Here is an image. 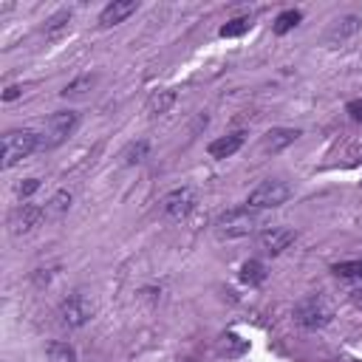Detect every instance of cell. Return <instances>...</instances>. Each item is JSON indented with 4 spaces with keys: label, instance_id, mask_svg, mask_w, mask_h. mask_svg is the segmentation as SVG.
I'll use <instances>...</instances> for the list:
<instances>
[{
    "label": "cell",
    "instance_id": "ba28073f",
    "mask_svg": "<svg viewBox=\"0 0 362 362\" xmlns=\"http://www.w3.org/2000/svg\"><path fill=\"white\" fill-rule=\"evenodd\" d=\"M294 238H297V232L294 229H288V226H266L260 235H257V246L266 252V255H280L283 249H288L291 243H294Z\"/></svg>",
    "mask_w": 362,
    "mask_h": 362
},
{
    "label": "cell",
    "instance_id": "4316f807",
    "mask_svg": "<svg viewBox=\"0 0 362 362\" xmlns=\"http://www.w3.org/2000/svg\"><path fill=\"white\" fill-rule=\"evenodd\" d=\"M348 286H351V288H354V294H359V297H362V274H359V277H356V280H351V283H348Z\"/></svg>",
    "mask_w": 362,
    "mask_h": 362
},
{
    "label": "cell",
    "instance_id": "7402d4cb",
    "mask_svg": "<svg viewBox=\"0 0 362 362\" xmlns=\"http://www.w3.org/2000/svg\"><path fill=\"white\" fill-rule=\"evenodd\" d=\"M96 82V76H90V74H85V76H76L74 82H68L65 88H62V96H79V93H85V90H90V85Z\"/></svg>",
    "mask_w": 362,
    "mask_h": 362
},
{
    "label": "cell",
    "instance_id": "52a82bcc",
    "mask_svg": "<svg viewBox=\"0 0 362 362\" xmlns=\"http://www.w3.org/2000/svg\"><path fill=\"white\" fill-rule=\"evenodd\" d=\"M195 204H198V192H195L192 187H175V189H170V192L164 195L161 212H164V218H170V221H184V218L195 209Z\"/></svg>",
    "mask_w": 362,
    "mask_h": 362
},
{
    "label": "cell",
    "instance_id": "e0dca14e",
    "mask_svg": "<svg viewBox=\"0 0 362 362\" xmlns=\"http://www.w3.org/2000/svg\"><path fill=\"white\" fill-rule=\"evenodd\" d=\"M147 153H150V141H147V139H136V141H130V144L122 150V164H124V167L141 164V161L147 158Z\"/></svg>",
    "mask_w": 362,
    "mask_h": 362
},
{
    "label": "cell",
    "instance_id": "5b68a950",
    "mask_svg": "<svg viewBox=\"0 0 362 362\" xmlns=\"http://www.w3.org/2000/svg\"><path fill=\"white\" fill-rule=\"evenodd\" d=\"M288 195H291V187H288L286 181L269 178V181H260V184L249 192L246 204H249L252 209H274V206L286 204V201H288Z\"/></svg>",
    "mask_w": 362,
    "mask_h": 362
},
{
    "label": "cell",
    "instance_id": "cb8c5ba5",
    "mask_svg": "<svg viewBox=\"0 0 362 362\" xmlns=\"http://www.w3.org/2000/svg\"><path fill=\"white\" fill-rule=\"evenodd\" d=\"M37 189H40V178H25V181H20V184H17V189H14V192H17V198H23V201H25V198H28V195H34Z\"/></svg>",
    "mask_w": 362,
    "mask_h": 362
},
{
    "label": "cell",
    "instance_id": "277c9868",
    "mask_svg": "<svg viewBox=\"0 0 362 362\" xmlns=\"http://www.w3.org/2000/svg\"><path fill=\"white\" fill-rule=\"evenodd\" d=\"M79 124V113L76 110H57L45 119L42 133H40V147H57L62 144Z\"/></svg>",
    "mask_w": 362,
    "mask_h": 362
},
{
    "label": "cell",
    "instance_id": "ffe728a7",
    "mask_svg": "<svg viewBox=\"0 0 362 362\" xmlns=\"http://www.w3.org/2000/svg\"><path fill=\"white\" fill-rule=\"evenodd\" d=\"M240 280L249 283V286L263 283V280H266V266H263L260 260H246V263L240 266Z\"/></svg>",
    "mask_w": 362,
    "mask_h": 362
},
{
    "label": "cell",
    "instance_id": "d6986e66",
    "mask_svg": "<svg viewBox=\"0 0 362 362\" xmlns=\"http://www.w3.org/2000/svg\"><path fill=\"white\" fill-rule=\"evenodd\" d=\"M45 354H48V362H76V351L68 342H59V339L48 342Z\"/></svg>",
    "mask_w": 362,
    "mask_h": 362
},
{
    "label": "cell",
    "instance_id": "603a6c76",
    "mask_svg": "<svg viewBox=\"0 0 362 362\" xmlns=\"http://www.w3.org/2000/svg\"><path fill=\"white\" fill-rule=\"evenodd\" d=\"M334 274H337V277H342L345 283H351V280H356V277L362 274V260H348V263H337V266H334Z\"/></svg>",
    "mask_w": 362,
    "mask_h": 362
},
{
    "label": "cell",
    "instance_id": "30bf717a",
    "mask_svg": "<svg viewBox=\"0 0 362 362\" xmlns=\"http://www.w3.org/2000/svg\"><path fill=\"white\" fill-rule=\"evenodd\" d=\"M303 133L297 130V127H272L263 139H260V150L263 153H280V150H286L288 144H294L297 139H300Z\"/></svg>",
    "mask_w": 362,
    "mask_h": 362
},
{
    "label": "cell",
    "instance_id": "8fae6325",
    "mask_svg": "<svg viewBox=\"0 0 362 362\" xmlns=\"http://www.w3.org/2000/svg\"><path fill=\"white\" fill-rule=\"evenodd\" d=\"M136 8H139L136 0H113V3H107V6L102 8V14H99V25H102V28L119 25V23H124L130 14H136Z\"/></svg>",
    "mask_w": 362,
    "mask_h": 362
},
{
    "label": "cell",
    "instance_id": "484cf974",
    "mask_svg": "<svg viewBox=\"0 0 362 362\" xmlns=\"http://www.w3.org/2000/svg\"><path fill=\"white\" fill-rule=\"evenodd\" d=\"M17 96H20V88H17V85H8L6 93H3V102H11V99H17Z\"/></svg>",
    "mask_w": 362,
    "mask_h": 362
},
{
    "label": "cell",
    "instance_id": "d4e9b609",
    "mask_svg": "<svg viewBox=\"0 0 362 362\" xmlns=\"http://www.w3.org/2000/svg\"><path fill=\"white\" fill-rule=\"evenodd\" d=\"M348 113H351V119H354V122H362V99L348 102Z\"/></svg>",
    "mask_w": 362,
    "mask_h": 362
},
{
    "label": "cell",
    "instance_id": "8992f818",
    "mask_svg": "<svg viewBox=\"0 0 362 362\" xmlns=\"http://www.w3.org/2000/svg\"><path fill=\"white\" fill-rule=\"evenodd\" d=\"M59 322L62 325H68V328H82L90 317H93V303H90V297L88 294H82V291H74V294H68L62 303H59Z\"/></svg>",
    "mask_w": 362,
    "mask_h": 362
},
{
    "label": "cell",
    "instance_id": "6da1fadb",
    "mask_svg": "<svg viewBox=\"0 0 362 362\" xmlns=\"http://www.w3.org/2000/svg\"><path fill=\"white\" fill-rule=\"evenodd\" d=\"M257 226V212L252 206H235V209H226L218 215L215 221V232L218 238L223 240H235V238H246L252 235Z\"/></svg>",
    "mask_w": 362,
    "mask_h": 362
},
{
    "label": "cell",
    "instance_id": "7a4b0ae2",
    "mask_svg": "<svg viewBox=\"0 0 362 362\" xmlns=\"http://www.w3.org/2000/svg\"><path fill=\"white\" fill-rule=\"evenodd\" d=\"M331 320H334V305L322 294H311V297H305L294 305V322L308 328V331L325 328Z\"/></svg>",
    "mask_w": 362,
    "mask_h": 362
},
{
    "label": "cell",
    "instance_id": "4fadbf2b",
    "mask_svg": "<svg viewBox=\"0 0 362 362\" xmlns=\"http://www.w3.org/2000/svg\"><path fill=\"white\" fill-rule=\"evenodd\" d=\"M359 17L356 14H348V17H342V20H337L331 28H328V34H325V42L328 45H339V42H345L348 37H354L356 31H359Z\"/></svg>",
    "mask_w": 362,
    "mask_h": 362
},
{
    "label": "cell",
    "instance_id": "9c48e42d",
    "mask_svg": "<svg viewBox=\"0 0 362 362\" xmlns=\"http://www.w3.org/2000/svg\"><path fill=\"white\" fill-rule=\"evenodd\" d=\"M40 221H45L42 206H37V204H20V206L11 212L8 226H11V235H28L31 229L40 226Z\"/></svg>",
    "mask_w": 362,
    "mask_h": 362
},
{
    "label": "cell",
    "instance_id": "9a60e30c",
    "mask_svg": "<svg viewBox=\"0 0 362 362\" xmlns=\"http://www.w3.org/2000/svg\"><path fill=\"white\" fill-rule=\"evenodd\" d=\"M71 201H74V195H71L68 189H57V192L48 198V204L42 206L45 221H62V218L68 215V209H71Z\"/></svg>",
    "mask_w": 362,
    "mask_h": 362
},
{
    "label": "cell",
    "instance_id": "2e32d148",
    "mask_svg": "<svg viewBox=\"0 0 362 362\" xmlns=\"http://www.w3.org/2000/svg\"><path fill=\"white\" fill-rule=\"evenodd\" d=\"M175 105V90H156L150 99H147V116L150 119H158L164 113H170V107Z\"/></svg>",
    "mask_w": 362,
    "mask_h": 362
},
{
    "label": "cell",
    "instance_id": "5bb4252c",
    "mask_svg": "<svg viewBox=\"0 0 362 362\" xmlns=\"http://www.w3.org/2000/svg\"><path fill=\"white\" fill-rule=\"evenodd\" d=\"M243 133H229V136H218L215 141H209V147H206V153L212 156V158H229V156H235L240 147H243Z\"/></svg>",
    "mask_w": 362,
    "mask_h": 362
},
{
    "label": "cell",
    "instance_id": "7c38bea8",
    "mask_svg": "<svg viewBox=\"0 0 362 362\" xmlns=\"http://www.w3.org/2000/svg\"><path fill=\"white\" fill-rule=\"evenodd\" d=\"M71 20H74V11H71V8H59V11H54V14L45 20V25H42V37H45L48 42L59 40V37L71 28Z\"/></svg>",
    "mask_w": 362,
    "mask_h": 362
},
{
    "label": "cell",
    "instance_id": "3957f363",
    "mask_svg": "<svg viewBox=\"0 0 362 362\" xmlns=\"http://www.w3.org/2000/svg\"><path fill=\"white\" fill-rule=\"evenodd\" d=\"M40 147V133L23 127V130H8L3 136V170L14 167L17 161H23L25 156H31Z\"/></svg>",
    "mask_w": 362,
    "mask_h": 362
},
{
    "label": "cell",
    "instance_id": "ac0fdd59",
    "mask_svg": "<svg viewBox=\"0 0 362 362\" xmlns=\"http://www.w3.org/2000/svg\"><path fill=\"white\" fill-rule=\"evenodd\" d=\"M300 20H303V11H300V8H286V11H280L277 20H274V34H288L291 28L300 25Z\"/></svg>",
    "mask_w": 362,
    "mask_h": 362
},
{
    "label": "cell",
    "instance_id": "44dd1931",
    "mask_svg": "<svg viewBox=\"0 0 362 362\" xmlns=\"http://www.w3.org/2000/svg\"><path fill=\"white\" fill-rule=\"evenodd\" d=\"M252 28V17H235V20H229V23H223L221 25V37H240V34H246Z\"/></svg>",
    "mask_w": 362,
    "mask_h": 362
}]
</instances>
